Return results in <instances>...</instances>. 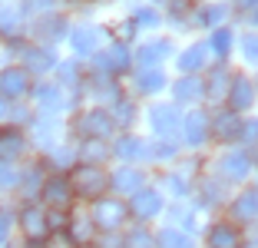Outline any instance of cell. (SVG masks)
<instances>
[{"label": "cell", "instance_id": "8d00e7d4", "mask_svg": "<svg viewBox=\"0 0 258 248\" xmlns=\"http://www.w3.org/2000/svg\"><path fill=\"white\" fill-rule=\"evenodd\" d=\"M136 20H139V23H156L159 17L152 14V10H139V17H136Z\"/></svg>", "mask_w": 258, "mask_h": 248}, {"label": "cell", "instance_id": "52a82bcc", "mask_svg": "<svg viewBox=\"0 0 258 248\" xmlns=\"http://www.w3.org/2000/svg\"><path fill=\"white\" fill-rule=\"evenodd\" d=\"M149 122H152V129H156L159 136H172L175 129H179V113H175L172 106H152Z\"/></svg>", "mask_w": 258, "mask_h": 248}, {"label": "cell", "instance_id": "f1b7e54d", "mask_svg": "<svg viewBox=\"0 0 258 248\" xmlns=\"http://www.w3.org/2000/svg\"><path fill=\"white\" fill-rule=\"evenodd\" d=\"M225 20V7H205L202 14H199V23H209V27H212V23H222Z\"/></svg>", "mask_w": 258, "mask_h": 248}, {"label": "cell", "instance_id": "f35d334b", "mask_svg": "<svg viewBox=\"0 0 258 248\" xmlns=\"http://www.w3.org/2000/svg\"><path fill=\"white\" fill-rule=\"evenodd\" d=\"M238 4H255V0H238Z\"/></svg>", "mask_w": 258, "mask_h": 248}, {"label": "cell", "instance_id": "e0dca14e", "mask_svg": "<svg viewBox=\"0 0 258 248\" xmlns=\"http://www.w3.org/2000/svg\"><path fill=\"white\" fill-rule=\"evenodd\" d=\"M228 86H232V76L219 67V70H212V73H209L202 93H209V99H222V96H228Z\"/></svg>", "mask_w": 258, "mask_h": 248}, {"label": "cell", "instance_id": "7402d4cb", "mask_svg": "<svg viewBox=\"0 0 258 248\" xmlns=\"http://www.w3.org/2000/svg\"><path fill=\"white\" fill-rule=\"evenodd\" d=\"M205 67V46H189V50L179 56V70H185V73H192V70Z\"/></svg>", "mask_w": 258, "mask_h": 248}, {"label": "cell", "instance_id": "5b68a950", "mask_svg": "<svg viewBox=\"0 0 258 248\" xmlns=\"http://www.w3.org/2000/svg\"><path fill=\"white\" fill-rule=\"evenodd\" d=\"M20 228L30 238H43L50 228H46V212L40 209V205H27V209L20 212Z\"/></svg>", "mask_w": 258, "mask_h": 248}, {"label": "cell", "instance_id": "484cf974", "mask_svg": "<svg viewBox=\"0 0 258 248\" xmlns=\"http://www.w3.org/2000/svg\"><path fill=\"white\" fill-rule=\"evenodd\" d=\"M212 50L219 53V56H225V53L232 50V30H215L212 33Z\"/></svg>", "mask_w": 258, "mask_h": 248}, {"label": "cell", "instance_id": "ffe728a7", "mask_svg": "<svg viewBox=\"0 0 258 248\" xmlns=\"http://www.w3.org/2000/svg\"><path fill=\"white\" fill-rule=\"evenodd\" d=\"M205 133H209V119H205V113H192V116H185V139H189L192 146L202 143Z\"/></svg>", "mask_w": 258, "mask_h": 248}, {"label": "cell", "instance_id": "e575fe53", "mask_svg": "<svg viewBox=\"0 0 258 248\" xmlns=\"http://www.w3.org/2000/svg\"><path fill=\"white\" fill-rule=\"evenodd\" d=\"M242 46H245V56H248L251 63H258V37H248Z\"/></svg>", "mask_w": 258, "mask_h": 248}, {"label": "cell", "instance_id": "d6986e66", "mask_svg": "<svg viewBox=\"0 0 258 248\" xmlns=\"http://www.w3.org/2000/svg\"><path fill=\"white\" fill-rule=\"evenodd\" d=\"M169 50H172V46H169L166 40H156V43H146L143 50H139V63H143V70H152L156 63L162 60V56H169Z\"/></svg>", "mask_w": 258, "mask_h": 248}, {"label": "cell", "instance_id": "4fadbf2b", "mask_svg": "<svg viewBox=\"0 0 258 248\" xmlns=\"http://www.w3.org/2000/svg\"><path fill=\"white\" fill-rule=\"evenodd\" d=\"M209 248H238V228L228 222H219L209 232Z\"/></svg>", "mask_w": 258, "mask_h": 248}, {"label": "cell", "instance_id": "5bb4252c", "mask_svg": "<svg viewBox=\"0 0 258 248\" xmlns=\"http://www.w3.org/2000/svg\"><path fill=\"white\" fill-rule=\"evenodd\" d=\"M43 199L50 205H56V209H63V205L73 199V189H70V182L67 179H50L43 185Z\"/></svg>", "mask_w": 258, "mask_h": 248}, {"label": "cell", "instance_id": "8fae6325", "mask_svg": "<svg viewBox=\"0 0 258 248\" xmlns=\"http://www.w3.org/2000/svg\"><path fill=\"white\" fill-rule=\"evenodd\" d=\"M228 99H232V109H248L251 99H255V90L245 76H235L232 86H228Z\"/></svg>", "mask_w": 258, "mask_h": 248}, {"label": "cell", "instance_id": "ac0fdd59", "mask_svg": "<svg viewBox=\"0 0 258 248\" xmlns=\"http://www.w3.org/2000/svg\"><path fill=\"white\" fill-rule=\"evenodd\" d=\"M139 185H143V172H136V169H119V172H113V189L116 192L136 196Z\"/></svg>", "mask_w": 258, "mask_h": 248}, {"label": "cell", "instance_id": "d4e9b609", "mask_svg": "<svg viewBox=\"0 0 258 248\" xmlns=\"http://www.w3.org/2000/svg\"><path fill=\"white\" fill-rule=\"evenodd\" d=\"M116 152H119L122 159H139V156H146V149H143V143L139 139H119V146H116Z\"/></svg>", "mask_w": 258, "mask_h": 248}, {"label": "cell", "instance_id": "83f0119b", "mask_svg": "<svg viewBox=\"0 0 258 248\" xmlns=\"http://www.w3.org/2000/svg\"><path fill=\"white\" fill-rule=\"evenodd\" d=\"M126 248H152V235L143 232V228H136V232L126 238Z\"/></svg>", "mask_w": 258, "mask_h": 248}, {"label": "cell", "instance_id": "d6a6232c", "mask_svg": "<svg viewBox=\"0 0 258 248\" xmlns=\"http://www.w3.org/2000/svg\"><path fill=\"white\" fill-rule=\"evenodd\" d=\"M20 182V172H14L10 165H0V189H10Z\"/></svg>", "mask_w": 258, "mask_h": 248}, {"label": "cell", "instance_id": "3957f363", "mask_svg": "<svg viewBox=\"0 0 258 248\" xmlns=\"http://www.w3.org/2000/svg\"><path fill=\"white\" fill-rule=\"evenodd\" d=\"M93 215H96V225L99 228H119L122 218H126V205H122L119 199H99Z\"/></svg>", "mask_w": 258, "mask_h": 248}, {"label": "cell", "instance_id": "ba28073f", "mask_svg": "<svg viewBox=\"0 0 258 248\" xmlns=\"http://www.w3.org/2000/svg\"><path fill=\"white\" fill-rule=\"evenodd\" d=\"M159 209H162V199L156 196V192H143V189H139L136 196L129 199V212L136 218H152Z\"/></svg>", "mask_w": 258, "mask_h": 248}, {"label": "cell", "instance_id": "f546056e", "mask_svg": "<svg viewBox=\"0 0 258 248\" xmlns=\"http://www.w3.org/2000/svg\"><path fill=\"white\" fill-rule=\"evenodd\" d=\"M83 156L90 159V165H93V162H103L106 149H103V143H99V139H90V143H86V149H83Z\"/></svg>", "mask_w": 258, "mask_h": 248}, {"label": "cell", "instance_id": "30bf717a", "mask_svg": "<svg viewBox=\"0 0 258 248\" xmlns=\"http://www.w3.org/2000/svg\"><path fill=\"white\" fill-rule=\"evenodd\" d=\"M99 40H103V33H99L96 27H76V30L70 33V43H73L76 53H93L99 46Z\"/></svg>", "mask_w": 258, "mask_h": 248}, {"label": "cell", "instance_id": "277c9868", "mask_svg": "<svg viewBox=\"0 0 258 248\" xmlns=\"http://www.w3.org/2000/svg\"><path fill=\"white\" fill-rule=\"evenodd\" d=\"M129 67V50L122 43L109 46L106 53H99L96 56V73H119V70Z\"/></svg>", "mask_w": 258, "mask_h": 248}, {"label": "cell", "instance_id": "44dd1931", "mask_svg": "<svg viewBox=\"0 0 258 248\" xmlns=\"http://www.w3.org/2000/svg\"><path fill=\"white\" fill-rule=\"evenodd\" d=\"M202 96V83L196 80V76H185V80L175 83V99L179 103H192V99Z\"/></svg>", "mask_w": 258, "mask_h": 248}, {"label": "cell", "instance_id": "74e56055", "mask_svg": "<svg viewBox=\"0 0 258 248\" xmlns=\"http://www.w3.org/2000/svg\"><path fill=\"white\" fill-rule=\"evenodd\" d=\"M7 116V103H4V96H0V119Z\"/></svg>", "mask_w": 258, "mask_h": 248}, {"label": "cell", "instance_id": "d590c367", "mask_svg": "<svg viewBox=\"0 0 258 248\" xmlns=\"http://www.w3.org/2000/svg\"><path fill=\"white\" fill-rule=\"evenodd\" d=\"M7 235H10V215L0 212V241H7Z\"/></svg>", "mask_w": 258, "mask_h": 248}, {"label": "cell", "instance_id": "7a4b0ae2", "mask_svg": "<svg viewBox=\"0 0 258 248\" xmlns=\"http://www.w3.org/2000/svg\"><path fill=\"white\" fill-rule=\"evenodd\" d=\"M27 90H30V76H27V70L10 67V70L0 73V96H4V99H17V96H23Z\"/></svg>", "mask_w": 258, "mask_h": 248}, {"label": "cell", "instance_id": "7c38bea8", "mask_svg": "<svg viewBox=\"0 0 258 248\" xmlns=\"http://www.w3.org/2000/svg\"><path fill=\"white\" fill-rule=\"evenodd\" d=\"M232 218H235V222H251V218H258V192H242V196L232 202Z\"/></svg>", "mask_w": 258, "mask_h": 248}, {"label": "cell", "instance_id": "4316f807", "mask_svg": "<svg viewBox=\"0 0 258 248\" xmlns=\"http://www.w3.org/2000/svg\"><path fill=\"white\" fill-rule=\"evenodd\" d=\"M162 245H166V248H192V241L189 238H185V235H175L172 232V228H169V232H162Z\"/></svg>", "mask_w": 258, "mask_h": 248}, {"label": "cell", "instance_id": "6da1fadb", "mask_svg": "<svg viewBox=\"0 0 258 248\" xmlns=\"http://www.w3.org/2000/svg\"><path fill=\"white\" fill-rule=\"evenodd\" d=\"M67 182L80 199H99V192L106 185V175L99 172V165H80V169H73V175Z\"/></svg>", "mask_w": 258, "mask_h": 248}, {"label": "cell", "instance_id": "8992f818", "mask_svg": "<svg viewBox=\"0 0 258 248\" xmlns=\"http://www.w3.org/2000/svg\"><path fill=\"white\" fill-rule=\"evenodd\" d=\"M80 129H83L90 139H103V136L113 133V119H109L103 109H93V113H86L83 119H80Z\"/></svg>", "mask_w": 258, "mask_h": 248}, {"label": "cell", "instance_id": "1f68e13d", "mask_svg": "<svg viewBox=\"0 0 258 248\" xmlns=\"http://www.w3.org/2000/svg\"><path fill=\"white\" fill-rule=\"evenodd\" d=\"M53 4L56 0H23V10H27V14H46Z\"/></svg>", "mask_w": 258, "mask_h": 248}, {"label": "cell", "instance_id": "4dcf8cb0", "mask_svg": "<svg viewBox=\"0 0 258 248\" xmlns=\"http://www.w3.org/2000/svg\"><path fill=\"white\" fill-rule=\"evenodd\" d=\"M56 93H60V90H53V86H40V90H37V99L43 106H60V96H56Z\"/></svg>", "mask_w": 258, "mask_h": 248}, {"label": "cell", "instance_id": "2e32d148", "mask_svg": "<svg viewBox=\"0 0 258 248\" xmlns=\"http://www.w3.org/2000/svg\"><path fill=\"white\" fill-rule=\"evenodd\" d=\"M219 169H222V175H225V179H245V175H248V156H245V152H232V156H225L219 162Z\"/></svg>", "mask_w": 258, "mask_h": 248}, {"label": "cell", "instance_id": "cb8c5ba5", "mask_svg": "<svg viewBox=\"0 0 258 248\" xmlns=\"http://www.w3.org/2000/svg\"><path fill=\"white\" fill-rule=\"evenodd\" d=\"M27 63H30V70H37V73H43V70L53 67V53L50 50H27Z\"/></svg>", "mask_w": 258, "mask_h": 248}, {"label": "cell", "instance_id": "836d02e7", "mask_svg": "<svg viewBox=\"0 0 258 248\" xmlns=\"http://www.w3.org/2000/svg\"><path fill=\"white\" fill-rule=\"evenodd\" d=\"M116 116H119V122H133L136 109H133V103H119V106H116Z\"/></svg>", "mask_w": 258, "mask_h": 248}, {"label": "cell", "instance_id": "9c48e42d", "mask_svg": "<svg viewBox=\"0 0 258 248\" xmlns=\"http://www.w3.org/2000/svg\"><path fill=\"white\" fill-rule=\"evenodd\" d=\"M23 149H27V143H23L20 129H0V162L17 159Z\"/></svg>", "mask_w": 258, "mask_h": 248}, {"label": "cell", "instance_id": "9a60e30c", "mask_svg": "<svg viewBox=\"0 0 258 248\" xmlns=\"http://www.w3.org/2000/svg\"><path fill=\"white\" fill-rule=\"evenodd\" d=\"M238 129H242V119H238L235 113H232V109H225V113H219L215 116V122H212V133L219 136V139H235L238 136Z\"/></svg>", "mask_w": 258, "mask_h": 248}, {"label": "cell", "instance_id": "603a6c76", "mask_svg": "<svg viewBox=\"0 0 258 248\" xmlns=\"http://www.w3.org/2000/svg\"><path fill=\"white\" fill-rule=\"evenodd\" d=\"M136 83H139V90L143 93H156V90H162V73L159 70H139V76H136Z\"/></svg>", "mask_w": 258, "mask_h": 248}]
</instances>
